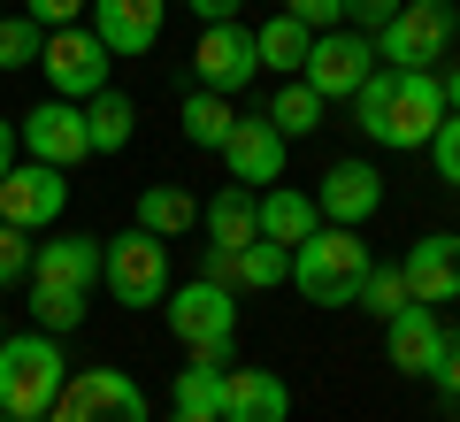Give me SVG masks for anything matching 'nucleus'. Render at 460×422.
<instances>
[{"mask_svg":"<svg viewBox=\"0 0 460 422\" xmlns=\"http://www.w3.org/2000/svg\"><path fill=\"white\" fill-rule=\"evenodd\" d=\"M368 246H361V230H345V223H314L307 238L292 246V284L307 308H353L361 300V276H368Z\"/></svg>","mask_w":460,"mask_h":422,"instance_id":"nucleus-1","label":"nucleus"},{"mask_svg":"<svg viewBox=\"0 0 460 422\" xmlns=\"http://www.w3.org/2000/svg\"><path fill=\"white\" fill-rule=\"evenodd\" d=\"M169 330L184 338V354L208 361V369H230V346H238V292L230 284H169Z\"/></svg>","mask_w":460,"mask_h":422,"instance_id":"nucleus-2","label":"nucleus"},{"mask_svg":"<svg viewBox=\"0 0 460 422\" xmlns=\"http://www.w3.org/2000/svg\"><path fill=\"white\" fill-rule=\"evenodd\" d=\"M69 384V361L47 330H23V338H0V415H47Z\"/></svg>","mask_w":460,"mask_h":422,"instance_id":"nucleus-3","label":"nucleus"},{"mask_svg":"<svg viewBox=\"0 0 460 422\" xmlns=\"http://www.w3.org/2000/svg\"><path fill=\"white\" fill-rule=\"evenodd\" d=\"M100 284H108L123 308H162L169 300V238L154 230H123V238H100Z\"/></svg>","mask_w":460,"mask_h":422,"instance_id":"nucleus-4","label":"nucleus"},{"mask_svg":"<svg viewBox=\"0 0 460 422\" xmlns=\"http://www.w3.org/2000/svg\"><path fill=\"white\" fill-rule=\"evenodd\" d=\"M453 31H460V8H453V0H399V16L384 23V31H368V39H376V62L429 69V62H445Z\"/></svg>","mask_w":460,"mask_h":422,"instance_id":"nucleus-5","label":"nucleus"},{"mask_svg":"<svg viewBox=\"0 0 460 422\" xmlns=\"http://www.w3.org/2000/svg\"><path fill=\"white\" fill-rule=\"evenodd\" d=\"M47 422H154V407L131 369H77L47 407Z\"/></svg>","mask_w":460,"mask_h":422,"instance_id":"nucleus-6","label":"nucleus"},{"mask_svg":"<svg viewBox=\"0 0 460 422\" xmlns=\"http://www.w3.org/2000/svg\"><path fill=\"white\" fill-rule=\"evenodd\" d=\"M438 123H445V85H438V69H392V100H384L376 147L414 154V147L438 139Z\"/></svg>","mask_w":460,"mask_h":422,"instance_id":"nucleus-7","label":"nucleus"},{"mask_svg":"<svg viewBox=\"0 0 460 422\" xmlns=\"http://www.w3.org/2000/svg\"><path fill=\"white\" fill-rule=\"evenodd\" d=\"M39 69H47V85H54V100H93V93H108V69H115V54L100 47V31L93 23H62V31H47V47H39Z\"/></svg>","mask_w":460,"mask_h":422,"instance_id":"nucleus-8","label":"nucleus"},{"mask_svg":"<svg viewBox=\"0 0 460 422\" xmlns=\"http://www.w3.org/2000/svg\"><path fill=\"white\" fill-rule=\"evenodd\" d=\"M368 69H376V39H368V31H314L307 62H299V85L330 108V100H353V93H361Z\"/></svg>","mask_w":460,"mask_h":422,"instance_id":"nucleus-9","label":"nucleus"},{"mask_svg":"<svg viewBox=\"0 0 460 422\" xmlns=\"http://www.w3.org/2000/svg\"><path fill=\"white\" fill-rule=\"evenodd\" d=\"M16 147L47 169H77L93 162V130H84V108L77 100H39L31 115H16Z\"/></svg>","mask_w":460,"mask_h":422,"instance_id":"nucleus-10","label":"nucleus"},{"mask_svg":"<svg viewBox=\"0 0 460 422\" xmlns=\"http://www.w3.org/2000/svg\"><path fill=\"white\" fill-rule=\"evenodd\" d=\"M261 77V54H253V31L238 16L230 23H199V39H192V85L199 93H238V85H253Z\"/></svg>","mask_w":460,"mask_h":422,"instance_id":"nucleus-11","label":"nucleus"},{"mask_svg":"<svg viewBox=\"0 0 460 422\" xmlns=\"http://www.w3.org/2000/svg\"><path fill=\"white\" fill-rule=\"evenodd\" d=\"M62 208H69V169L16 162L8 177H0V223H16V230H47V223H62Z\"/></svg>","mask_w":460,"mask_h":422,"instance_id":"nucleus-12","label":"nucleus"},{"mask_svg":"<svg viewBox=\"0 0 460 422\" xmlns=\"http://www.w3.org/2000/svg\"><path fill=\"white\" fill-rule=\"evenodd\" d=\"M284 139L269 115H238L230 123V139H223V169H230V184H246V193H261V184H277L284 177Z\"/></svg>","mask_w":460,"mask_h":422,"instance_id":"nucleus-13","label":"nucleus"},{"mask_svg":"<svg viewBox=\"0 0 460 422\" xmlns=\"http://www.w3.org/2000/svg\"><path fill=\"white\" fill-rule=\"evenodd\" d=\"M84 16H93L100 47H108L115 62H138V54H154V39H162L169 0H93Z\"/></svg>","mask_w":460,"mask_h":422,"instance_id":"nucleus-14","label":"nucleus"},{"mask_svg":"<svg viewBox=\"0 0 460 422\" xmlns=\"http://www.w3.org/2000/svg\"><path fill=\"white\" fill-rule=\"evenodd\" d=\"M399 276H407V292L422 300V308H460V238L453 230L414 238L407 261H399Z\"/></svg>","mask_w":460,"mask_h":422,"instance_id":"nucleus-15","label":"nucleus"},{"mask_svg":"<svg viewBox=\"0 0 460 422\" xmlns=\"http://www.w3.org/2000/svg\"><path fill=\"white\" fill-rule=\"evenodd\" d=\"M23 284H54V292H93L100 284V238L93 230H62V238L31 246V276Z\"/></svg>","mask_w":460,"mask_h":422,"instance_id":"nucleus-16","label":"nucleus"},{"mask_svg":"<svg viewBox=\"0 0 460 422\" xmlns=\"http://www.w3.org/2000/svg\"><path fill=\"white\" fill-rule=\"evenodd\" d=\"M376 208H384V177H376V162H330V169H323V200H314V215H323V223L361 230Z\"/></svg>","mask_w":460,"mask_h":422,"instance_id":"nucleus-17","label":"nucleus"},{"mask_svg":"<svg viewBox=\"0 0 460 422\" xmlns=\"http://www.w3.org/2000/svg\"><path fill=\"white\" fill-rule=\"evenodd\" d=\"M223 422H292V384L277 369H223Z\"/></svg>","mask_w":460,"mask_h":422,"instance_id":"nucleus-18","label":"nucleus"},{"mask_svg":"<svg viewBox=\"0 0 460 422\" xmlns=\"http://www.w3.org/2000/svg\"><path fill=\"white\" fill-rule=\"evenodd\" d=\"M384 354H392V369L399 376H429L438 369V354H445V315L438 308H399L392 323H384Z\"/></svg>","mask_w":460,"mask_h":422,"instance_id":"nucleus-19","label":"nucleus"},{"mask_svg":"<svg viewBox=\"0 0 460 422\" xmlns=\"http://www.w3.org/2000/svg\"><path fill=\"white\" fill-rule=\"evenodd\" d=\"M253 238H261V208H253V193H246V184L215 193L208 200V246H230V254H238V246H253Z\"/></svg>","mask_w":460,"mask_h":422,"instance_id":"nucleus-20","label":"nucleus"},{"mask_svg":"<svg viewBox=\"0 0 460 422\" xmlns=\"http://www.w3.org/2000/svg\"><path fill=\"white\" fill-rule=\"evenodd\" d=\"M307 47H314V31L299 16H269L261 31H253V54H261V69H277V77H299Z\"/></svg>","mask_w":460,"mask_h":422,"instance_id":"nucleus-21","label":"nucleus"},{"mask_svg":"<svg viewBox=\"0 0 460 422\" xmlns=\"http://www.w3.org/2000/svg\"><path fill=\"white\" fill-rule=\"evenodd\" d=\"M84 130H93V154H123V147H131V130H138V108L108 85V93L84 100Z\"/></svg>","mask_w":460,"mask_h":422,"instance_id":"nucleus-22","label":"nucleus"},{"mask_svg":"<svg viewBox=\"0 0 460 422\" xmlns=\"http://www.w3.org/2000/svg\"><path fill=\"white\" fill-rule=\"evenodd\" d=\"M253 208H261V238H277V246H299L314 223H323L314 200H307V193H284V184H277V193H261Z\"/></svg>","mask_w":460,"mask_h":422,"instance_id":"nucleus-23","label":"nucleus"},{"mask_svg":"<svg viewBox=\"0 0 460 422\" xmlns=\"http://www.w3.org/2000/svg\"><path fill=\"white\" fill-rule=\"evenodd\" d=\"M192 223H199L192 193H177V184H146V193H138V230H154V238H184Z\"/></svg>","mask_w":460,"mask_h":422,"instance_id":"nucleus-24","label":"nucleus"},{"mask_svg":"<svg viewBox=\"0 0 460 422\" xmlns=\"http://www.w3.org/2000/svg\"><path fill=\"white\" fill-rule=\"evenodd\" d=\"M284 276H292V246H277V238H253V246H238V254H230V284L269 292V284H284Z\"/></svg>","mask_w":460,"mask_h":422,"instance_id":"nucleus-25","label":"nucleus"},{"mask_svg":"<svg viewBox=\"0 0 460 422\" xmlns=\"http://www.w3.org/2000/svg\"><path fill=\"white\" fill-rule=\"evenodd\" d=\"M184 139H192V147H208V154H223V139H230V123H238V115H230V100L223 93H199L192 85V100H184Z\"/></svg>","mask_w":460,"mask_h":422,"instance_id":"nucleus-26","label":"nucleus"},{"mask_svg":"<svg viewBox=\"0 0 460 422\" xmlns=\"http://www.w3.org/2000/svg\"><path fill=\"white\" fill-rule=\"evenodd\" d=\"M353 308H368L376 323H392L399 308H414V292H407V276H399V261H368V276H361V300Z\"/></svg>","mask_w":460,"mask_h":422,"instance_id":"nucleus-27","label":"nucleus"},{"mask_svg":"<svg viewBox=\"0 0 460 422\" xmlns=\"http://www.w3.org/2000/svg\"><path fill=\"white\" fill-rule=\"evenodd\" d=\"M269 123H277L284 139H307V130H323V100H314L299 77H284V93L269 100Z\"/></svg>","mask_w":460,"mask_h":422,"instance_id":"nucleus-28","label":"nucleus"},{"mask_svg":"<svg viewBox=\"0 0 460 422\" xmlns=\"http://www.w3.org/2000/svg\"><path fill=\"white\" fill-rule=\"evenodd\" d=\"M23 300H31V315H39V330H47V338H62V330H77V323H84V292H54V284H23Z\"/></svg>","mask_w":460,"mask_h":422,"instance_id":"nucleus-29","label":"nucleus"},{"mask_svg":"<svg viewBox=\"0 0 460 422\" xmlns=\"http://www.w3.org/2000/svg\"><path fill=\"white\" fill-rule=\"evenodd\" d=\"M39 47H47V23L39 16H0V69H31L39 62Z\"/></svg>","mask_w":460,"mask_h":422,"instance_id":"nucleus-30","label":"nucleus"},{"mask_svg":"<svg viewBox=\"0 0 460 422\" xmlns=\"http://www.w3.org/2000/svg\"><path fill=\"white\" fill-rule=\"evenodd\" d=\"M215 400H223V369L184 361V369H177V407H184V415H215ZM215 422H223V415H215Z\"/></svg>","mask_w":460,"mask_h":422,"instance_id":"nucleus-31","label":"nucleus"},{"mask_svg":"<svg viewBox=\"0 0 460 422\" xmlns=\"http://www.w3.org/2000/svg\"><path fill=\"white\" fill-rule=\"evenodd\" d=\"M23 276H31V230L0 223V292H16Z\"/></svg>","mask_w":460,"mask_h":422,"instance_id":"nucleus-32","label":"nucleus"},{"mask_svg":"<svg viewBox=\"0 0 460 422\" xmlns=\"http://www.w3.org/2000/svg\"><path fill=\"white\" fill-rule=\"evenodd\" d=\"M429 162H438V184H445V193H460V115H453V108H445L438 139H429Z\"/></svg>","mask_w":460,"mask_h":422,"instance_id":"nucleus-33","label":"nucleus"},{"mask_svg":"<svg viewBox=\"0 0 460 422\" xmlns=\"http://www.w3.org/2000/svg\"><path fill=\"white\" fill-rule=\"evenodd\" d=\"M429 384H438L445 407H460V330H445V354H438V369H429Z\"/></svg>","mask_w":460,"mask_h":422,"instance_id":"nucleus-34","label":"nucleus"},{"mask_svg":"<svg viewBox=\"0 0 460 422\" xmlns=\"http://www.w3.org/2000/svg\"><path fill=\"white\" fill-rule=\"evenodd\" d=\"M284 16H299V23H307V31H338L345 0H284Z\"/></svg>","mask_w":460,"mask_h":422,"instance_id":"nucleus-35","label":"nucleus"},{"mask_svg":"<svg viewBox=\"0 0 460 422\" xmlns=\"http://www.w3.org/2000/svg\"><path fill=\"white\" fill-rule=\"evenodd\" d=\"M84 8H93V0H23V16H39L47 31H62V23H77Z\"/></svg>","mask_w":460,"mask_h":422,"instance_id":"nucleus-36","label":"nucleus"},{"mask_svg":"<svg viewBox=\"0 0 460 422\" xmlns=\"http://www.w3.org/2000/svg\"><path fill=\"white\" fill-rule=\"evenodd\" d=\"M345 16L361 23V31H384V23L399 16V0H345Z\"/></svg>","mask_w":460,"mask_h":422,"instance_id":"nucleus-37","label":"nucleus"},{"mask_svg":"<svg viewBox=\"0 0 460 422\" xmlns=\"http://www.w3.org/2000/svg\"><path fill=\"white\" fill-rule=\"evenodd\" d=\"M184 8H192L199 23H230V16H238V8H246V0H184Z\"/></svg>","mask_w":460,"mask_h":422,"instance_id":"nucleus-38","label":"nucleus"},{"mask_svg":"<svg viewBox=\"0 0 460 422\" xmlns=\"http://www.w3.org/2000/svg\"><path fill=\"white\" fill-rule=\"evenodd\" d=\"M16 169V115H0V177Z\"/></svg>","mask_w":460,"mask_h":422,"instance_id":"nucleus-39","label":"nucleus"},{"mask_svg":"<svg viewBox=\"0 0 460 422\" xmlns=\"http://www.w3.org/2000/svg\"><path fill=\"white\" fill-rule=\"evenodd\" d=\"M438 85H445V108H453V115H460V62H453V69H445V77H438Z\"/></svg>","mask_w":460,"mask_h":422,"instance_id":"nucleus-40","label":"nucleus"},{"mask_svg":"<svg viewBox=\"0 0 460 422\" xmlns=\"http://www.w3.org/2000/svg\"><path fill=\"white\" fill-rule=\"evenodd\" d=\"M169 422H215V415H184V407H177V415H169Z\"/></svg>","mask_w":460,"mask_h":422,"instance_id":"nucleus-41","label":"nucleus"},{"mask_svg":"<svg viewBox=\"0 0 460 422\" xmlns=\"http://www.w3.org/2000/svg\"><path fill=\"white\" fill-rule=\"evenodd\" d=\"M0 422H47V415H0Z\"/></svg>","mask_w":460,"mask_h":422,"instance_id":"nucleus-42","label":"nucleus"},{"mask_svg":"<svg viewBox=\"0 0 460 422\" xmlns=\"http://www.w3.org/2000/svg\"><path fill=\"white\" fill-rule=\"evenodd\" d=\"M0 338H8V323H0Z\"/></svg>","mask_w":460,"mask_h":422,"instance_id":"nucleus-43","label":"nucleus"},{"mask_svg":"<svg viewBox=\"0 0 460 422\" xmlns=\"http://www.w3.org/2000/svg\"><path fill=\"white\" fill-rule=\"evenodd\" d=\"M0 16H8V8H0Z\"/></svg>","mask_w":460,"mask_h":422,"instance_id":"nucleus-44","label":"nucleus"}]
</instances>
